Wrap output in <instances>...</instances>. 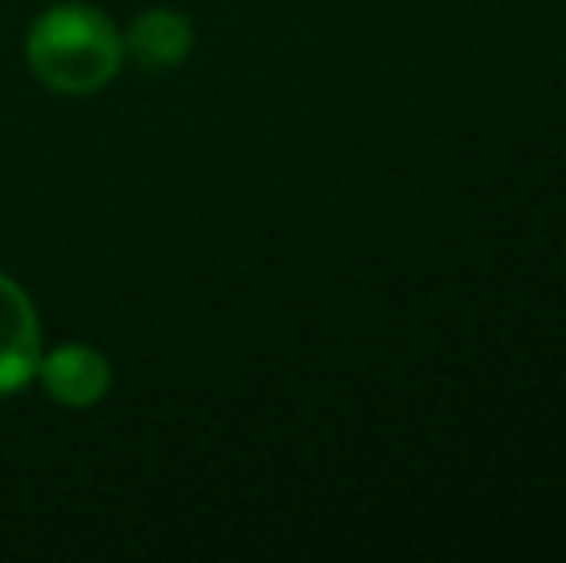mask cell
<instances>
[{"mask_svg":"<svg viewBox=\"0 0 566 563\" xmlns=\"http://www.w3.org/2000/svg\"><path fill=\"white\" fill-rule=\"evenodd\" d=\"M124 62V35L93 4H54L28 31V66L46 90L85 97L105 90Z\"/></svg>","mask_w":566,"mask_h":563,"instance_id":"obj_1","label":"cell"},{"mask_svg":"<svg viewBox=\"0 0 566 563\" xmlns=\"http://www.w3.org/2000/svg\"><path fill=\"white\" fill-rule=\"evenodd\" d=\"M43 344L31 298L8 274H0V394H15L35 378Z\"/></svg>","mask_w":566,"mask_h":563,"instance_id":"obj_2","label":"cell"},{"mask_svg":"<svg viewBox=\"0 0 566 563\" xmlns=\"http://www.w3.org/2000/svg\"><path fill=\"white\" fill-rule=\"evenodd\" d=\"M39 383L51 394L59 406L70 409H90L113 386V367L101 352L85 344H66L59 352H51L46 359H39Z\"/></svg>","mask_w":566,"mask_h":563,"instance_id":"obj_3","label":"cell"},{"mask_svg":"<svg viewBox=\"0 0 566 563\" xmlns=\"http://www.w3.org/2000/svg\"><path fill=\"white\" fill-rule=\"evenodd\" d=\"M124 51L147 74H166L181 66V59L193 51V23L174 8H150L135 15V23L127 28Z\"/></svg>","mask_w":566,"mask_h":563,"instance_id":"obj_4","label":"cell"}]
</instances>
